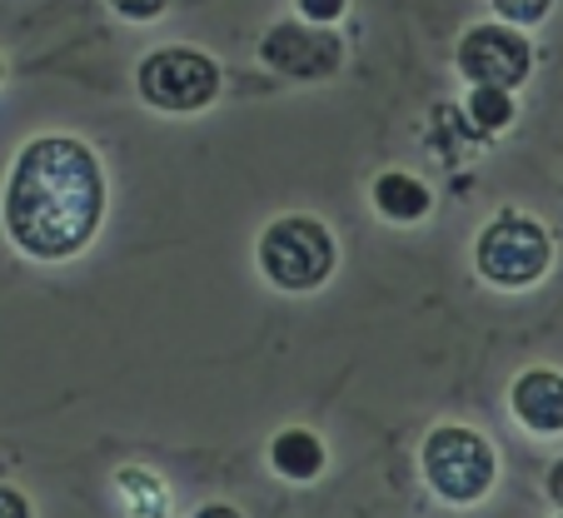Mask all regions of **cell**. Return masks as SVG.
Wrapping results in <instances>:
<instances>
[{"mask_svg":"<svg viewBox=\"0 0 563 518\" xmlns=\"http://www.w3.org/2000/svg\"><path fill=\"white\" fill-rule=\"evenodd\" d=\"M106 169L75 135H41L15 155L5 180V230L31 260H70L100 230Z\"/></svg>","mask_w":563,"mask_h":518,"instance_id":"cell-1","label":"cell"},{"mask_svg":"<svg viewBox=\"0 0 563 518\" xmlns=\"http://www.w3.org/2000/svg\"><path fill=\"white\" fill-rule=\"evenodd\" d=\"M419 469H424V484L444 504H478L494 488V478H499L494 444L478 429H464V423H439L434 434L424 439Z\"/></svg>","mask_w":563,"mask_h":518,"instance_id":"cell-2","label":"cell"},{"mask_svg":"<svg viewBox=\"0 0 563 518\" xmlns=\"http://www.w3.org/2000/svg\"><path fill=\"white\" fill-rule=\"evenodd\" d=\"M334 260H340L334 234L309 214H285L260 234V269H265L269 285L289 289V295L319 289L334 275Z\"/></svg>","mask_w":563,"mask_h":518,"instance_id":"cell-3","label":"cell"},{"mask_svg":"<svg viewBox=\"0 0 563 518\" xmlns=\"http://www.w3.org/2000/svg\"><path fill=\"white\" fill-rule=\"evenodd\" d=\"M474 265L478 275L489 279L499 289H529L549 275L553 265V240L533 214H519V210H504L494 214L484 230H478V244H474Z\"/></svg>","mask_w":563,"mask_h":518,"instance_id":"cell-4","label":"cell"},{"mask_svg":"<svg viewBox=\"0 0 563 518\" xmlns=\"http://www.w3.org/2000/svg\"><path fill=\"white\" fill-rule=\"evenodd\" d=\"M135 85H140V100H145L150 110L195 115V110H205L214 96H220V65L200 51L170 45V51H155L140 60Z\"/></svg>","mask_w":563,"mask_h":518,"instance_id":"cell-5","label":"cell"},{"mask_svg":"<svg viewBox=\"0 0 563 518\" xmlns=\"http://www.w3.org/2000/svg\"><path fill=\"white\" fill-rule=\"evenodd\" d=\"M454 60L468 85L514 90V85H523L533 70V45L523 41L519 25H474V31H464Z\"/></svg>","mask_w":563,"mask_h":518,"instance_id":"cell-6","label":"cell"},{"mask_svg":"<svg viewBox=\"0 0 563 518\" xmlns=\"http://www.w3.org/2000/svg\"><path fill=\"white\" fill-rule=\"evenodd\" d=\"M269 70L289 75V80H330L344 60L340 35H330L324 25H275L260 45Z\"/></svg>","mask_w":563,"mask_h":518,"instance_id":"cell-7","label":"cell"},{"mask_svg":"<svg viewBox=\"0 0 563 518\" xmlns=\"http://www.w3.org/2000/svg\"><path fill=\"white\" fill-rule=\"evenodd\" d=\"M509 404L529 434H563V374L523 370L509 389Z\"/></svg>","mask_w":563,"mask_h":518,"instance_id":"cell-8","label":"cell"},{"mask_svg":"<svg viewBox=\"0 0 563 518\" xmlns=\"http://www.w3.org/2000/svg\"><path fill=\"white\" fill-rule=\"evenodd\" d=\"M429 205H434L429 185L415 180V175H405V169H384L379 180H374V210H379L384 220H394V224L424 220Z\"/></svg>","mask_w":563,"mask_h":518,"instance_id":"cell-9","label":"cell"},{"mask_svg":"<svg viewBox=\"0 0 563 518\" xmlns=\"http://www.w3.org/2000/svg\"><path fill=\"white\" fill-rule=\"evenodd\" d=\"M269 464H275L279 478H295V484H309V478L324 474V444L309 429H285L269 444Z\"/></svg>","mask_w":563,"mask_h":518,"instance_id":"cell-10","label":"cell"},{"mask_svg":"<svg viewBox=\"0 0 563 518\" xmlns=\"http://www.w3.org/2000/svg\"><path fill=\"white\" fill-rule=\"evenodd\" d=\"M468 115H474L478 130H504V125H514V90L474 85V90H468Z\"/></svg>","mask_w":563,"mask_h":518,"instance_id":"cell-11","label":"cell"},{"mask_svg":"<svg viewBox=\"0 0 563 518\" xmlns=\"http://www.w3.org/2000/svg\"><path fill=\"white\" fill-rule=\"evenodd\" d=\"M549 5L553 0H494V11L504 15V25H539L543 15H549Z\"/></svg>","mask_w":563,"mask_h":518,"instance_id":"cell-12","label":"cell"},{"mask_svg":"<svg viewBox=\"0 0 563 518\" xmlns=\"http://www.w3.org/2000/svg\"><path fill=\"white\" fill-rule=\"evenodd\" d=\"M344 5H350V0H299V15H305L309 25H330L344 15Z\"/></svg>","mask_w":563,"mask_h":518,"instance_id":"cell-13","label":"cell"},{"mask_svg":"<svg viewBox=\"0 0 563 518\" xmlns=\"http://www.w3.org/2000/svg\"><path fill=\"white\" fill-rule=\"evenodd\" d=\"M110 5H115L125 21H155V15H165L170 0H110Z\"/></svg>","mask_w":563,"mask_h":518,"instance_id":"cell-14","label":"cell"},{"mask_svg":"<svg viewBox=\"0 0 563 518\" xmlns=\"http://www.w3.org/2000/svg\"><path fill=\"white\" fill-rule=\"evenodd\" d=\"M0 518H31V498H25L21 488L0 484Z\"/></svg>","mask_w":563,"mask_h":518,"instance_id":"cell-15","label":"cell"},{"mask_svg":"<svg viewBox=\"0 0 563 518\" xmlns=\"http://www.w3.org/2000/svg\"><path fill=\"white\" fill-rule=\"evenodd\" d=\"M195 518H245V514H240V508H230V504H205Z\"/></svg>","mask_w":563,"mask_h":518,"instance_id":"cell-16","label":"cell"},{"mask_svg":"<svg viewBox=\"0 0 563 518\" xmlns=\"http://www.w3.org/2000/svg\"><path fill=\"white\" fill-rule=\"evenodd\" d=\"M549 494H553V504H563V459L549 469Z\"/></svg>","mask_w":563,"mask_h":518,"instance_id":"cell-17","label":"cell"},{"mask_svg":"<svg viewBox=\"0 0 563 518\" xmlns=\"http://www.w3.org/2000/svg\"><path fill=\"white\" fill-rule=\"evenodd\" d=\"M0 75H5V65H0Z\"/></svg>","mask_w":563,"mask_h":518,"instance_id":"cell-18","label":"cell"},{"mask_svg":"<svg viewBox=\"0 0 563 518\" xmlns=\"http://www.w3.org/2000/svg\"><path fill=\"white\" fill-rule=\"evenodd\" d=\"M559 518H563V514H559Z\"/></svg>","mask_w":563,"mask_h":518,"instance_id":"cell-19","label":"cell"}]
</instances>
